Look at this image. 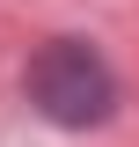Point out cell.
Here are the masks:
<instances>
[{
    "label": "cell",
    "instance_id": "cell-1",
    "mask_svg": "<svg viewBox=\"0 0 139 147\" xmlns=\"http://www.w3.org/2000/svg\"><path fill=\"white\" fill-rule=\"evenodd\" d=\"M29 103L51 125L88 132V125H103L110 110H117V81H110V66L88 52L81 37H59V44H44L29 59Z\"/></svg>",
    "mask_w": 139,
    "mask_h": 147
}]
</instances>
